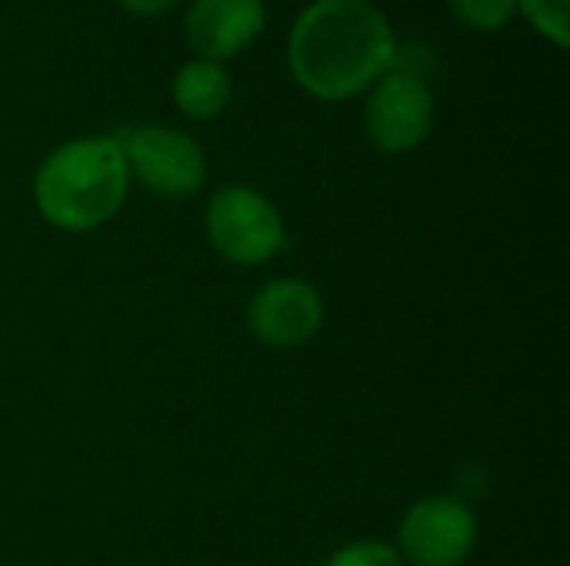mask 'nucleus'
<instances>
[{"label": "nucleus", "mask_w": 570, "mask_h": 566, "mask_svg": "<svg viewBox=\"0 0 570 566\" xmlns=\"http://www.w3.org/2000/svg\"><path fill=\"white\" fill-rule=\"evenodd\" d=\"M518 10L554 47H568V0H518Z\"/></svg>", "instance_id": "11"}, {"label": "nucleus", "mask_w": 570, "mask_h": 566, "mask_svg": "<svg viewBox=\"0 0 570 566\" xmlns=\"http://www.w3.org/2000/svg\"><path fill=\"white\" fill-rule=\"evenodd\" d=\"M170 93H174V103H177V110L184 117H190V120H214L230 103L234 80L224 70V63L194 57V60H187L174 73Z\"/></svg>", "instance_id": "9"}, {"label": "nucleus", "mask_w": 570, "mask_h": 566, "mask_svg": "<svg viewBox=\"0 0 570 566\" xmlns=\"http://www.w3.org/2000/svg\"><path fill=\"white\" fill-rule=\"evenodd\" d=\"M397 37L371 0H314L287 37V67L317 100L344 103L394 67Z\"/></svg>", "instance_id": "1"}, {"label": "nucleus", "mask_w": 570, "mask_h": 566, "mask_svg": "<svg viewBox=\"0 0 570 566\" xmlns=\"http://www.w3.org/2000/svg\"><path fill=\"white\" fill-rule=\"evenodd\" d=\"M448 3L458 23L481 30V33L508 27L518 13V0H448Z\"/></svg>", "instance_id": "10"}, {"label": "nucleus", "mask_w": 570, "mask_h": 566, "mask_svg": "<svg viewBox=\"0 0 570 566\" xmlns=\"http://www.w3.org/2000/svg\"><path fill=\"white\" fill-rule=\"evenodd\" d=\"M324 327V300L314 284L281 277L264 284L247 304V330L271 350H297Z\"/></svg>", "instance_id": "7"}, {"label": "nucleus", "mask_w": 570, "mask_h": 566, "mask_svg": "<svg viewBox=\"0 0 570 566\" xmlns=\"http://www.w3.org/2000/svg\"><path fill=\"white\" fill-rule=\"evenodd\" d=\"M117 140L124 147L130 180L137 177L157 197L184 200L207 180V157L200 143L184 130L140 123L127 127Z\"/></svg>", "instance_id": "5"}, {"label": "nucleus", "mask_w": 570, "mask_h": 566, "mask_svg": "<svg viewBox=\"0 0 570 566\" xmlns=\"http://www.w3.org/2000/svg\"><path fill=\"white\" fill-rule=\"evenodd\" d=\"M264 0H190L184 33L197 57L224 63L244 53L264 33Z\"/></svg>", "instance_id": "8"}, {"label": "nucleus", "mask_w": 570, "mask_h": 566, "mask_svg": "<svg viewBox=\"0 0 570 566\" xmlns=\"http://www.w3.org/2000/svg\"><path fill=\"white\" fill-rule=\"evenodd\" d=\"M130 170L117 137H73L53 147L33 177L40 217L67 234H87L114 220L127 200Z\"/></svg>", "instance_id": "2"}, {"label": "nucleus", "mask_w": 570, "mask_h": 566, "mask_svg": "<svg viewBox=\"0 0 570 566\" xmlns=\"http://www.w3.org/2000/svg\"><path fill=\"white\" fill-rule=\"evenodd\" d=\"M204 227L210 247L237 267H261L287 247V227L274 200L244 183L220 187L210 197Z\"/></svg>", "instance_id": "3"}, {"label": "nucleus", "mask_w": 570, "mask_h": 566, "mask_svg": "<svg viewBox=\"0 0 570 566\" xmlns=\"http://www.w3.org/2000/svg\"><path fill=\"white\" fill-rule=\"evenodd\" d=\"M324 566H407L404 557L397 554V547L381 544V540H357L341 547L337 554H331V560Z\"/></svg>", "instance_id": "12"}, {"label": "nucleus", "mask_w": 570, "mask_h": 566, "mask_svg": "<svg viewBox=\"0 0 570 566\" xmlns=\"http://www.w3.org/2000/svg\"><path fill=\"white\" fill-rule=\"evenodd\" d=\"M124 10H130V13H137V17H157V13H164V10H170L177 0H117Z\"/></svg>", "instance_id": "13"}, {"label": "nucleus", "mask_w": 570, "mask_h": 566, "mask_svg": "<svg viewBox=\"0 0 570 566\" xmlns=\"http://www.w3.org/2000/svg\"><path fill=\"white\" fill-rule=\"evenodd\" d=\"M478 547L474 510L451 494L417 500L397 530V554L411 566H461Z\"/></svg>", "instance_id": "6"}, {"label": "nucleus", "mask_w": 570, "mask_h": 566, "mask_svg": "<svg viewBox=\"0 0 570 566\" xmlns=\"http://www.w3.org/2000/svg\"><path fill=\"white\" fill-rule=\"evenodd\" d=\"M364 127L377 150L411 153L434 130V93L428 77L394 63L367 87Z\"/></svg>", "instance_id": "4"}]
</instances>
